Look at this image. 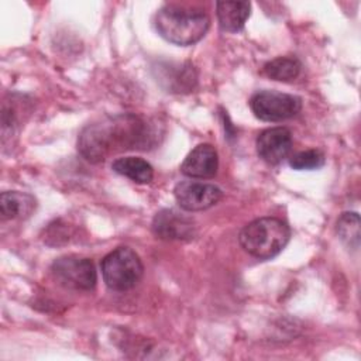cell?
I'll list each match as a JSON object with an SVG mask.
<instances>
[{
    "mask_svg": "<svg viewBox=\"0 0 361 361\" xmlns=\"http://www.w3.org/2000/svg\"><path fill=\"white\" fill-rule=\"evenodd\" d=\"M51 272L58 283L76 290H90L94 288L97 274L89 258L79 255H63L51 265Z\"/></svg>",
    "mask_w": 361,
    "mask_h": 361,
    "instance_id": "obj_6",
    "label": "cell"
},
{
    "mask_svg": "<svg viewBox=\"0 0 361 361\" xmlns=\"http://www.w3.org/2000/svg\"><path fill=\"white\" fill-rule=\"evenodd\" d=\"M290 230L285 221L276 217H261L248 223L238 235L245 252L258 259L276 257L288 244Z\"/></svg>",
    "mask_w": 361,
    "mask_h": 361,
    "instance_id": "obj_3",
    "label": "cell"
},
{
    "mask_svg": "<svg viewBox=\"0 0 361 361\" xmlns=\"http://www.w3.org/2000/svg\"><path fill=\"white\" fill-rule=\"evenodd\" d=\"M152 233L166 241H188L196 235L195 220L175 209H162L152 219Z\"/></svg>",
    "mask_w": 361,
    "mask_h": 361,
    "instance_id": "obj_8",
    "label": "cell"
},
{
    "mask_svg": "<svg viewBox=\"0 0 361 361\" xmlns=\"http://www.w3.org/2000/svg\"><path fill=\"white\" fill-rule=\"evenodd\" d=\"M152 131L145 120L126 113L103 117L87 124L78 138L79 154L92 164L110 155L131 149H147L152 144Z\"/></svg>",
    "mask_w": 361,
    "mask_h": 361,
    "instance_id": "obj_1",
    "label": "cell"
},
{
    "mask_svg": "<svg viewBox=\"0 0 361 361\" xmlns=\"http://www.w3.org/2000/svg\"><path fill=\"white\" fill-rule=\"evenodd\" d=\"M157 80L166 92L188 93L196 87L197 73L192 63H158L155 68Z\"/></svg>",
    "mask_w": 361,
    "mask_h": 361,
    "instance_id": "obj_10",
    "label": "cell"
},
{
    "mask_svg": "<svg viewBox=\"0 0 361 361\" xmlns=\"http://www.w3.org/2000/svg\"><path fill=\"white\" fill-rule=\"evenodd\" d=\"M111 169L135 183H149L154 178L152 165L140 157H120L111 164Z\"/></svg>",
    "mask_w": 361,
    "mask_h": 361,
    "instance_id": "obj_14",
    "label": "cell"
},
{
    "mask_svg": "<svg viewBox=\"0 0 361 361\" xmlns=\"http://www.w3.org/2000/svg\"><path fill=\"white\" fill-rule=\"evenodd\" d=\"M154 27L165 41L188 47L206 35L210 18L202 8L166 4L155 13Z\"/></svg>",
    "mask_w": 361,
    "mask_h": 361,
    "instance_id": "obj_2",
    "label": "cell"
},
{
    "mask_svg": "<svg viewBox=\"0 0 361 361\" xmlns=\"http://www.w3.org/2000/svg\"><path fill=\"white\" fill-rule=\"evenodd\" d=\"M37 207V200L32 195L18 190H7L0 195V213L3 219H27Z\"/></svg>",
    "mask_w": 361,
    "mask_h": 361,
    "instance_id": "obj_12",
    "label": "cell"
},
{
    "mask_svg": "<svg viewBox=\"0 0 361 361\" xmlns=\"http://www.w3.org/2000/svg\"><path fill=\"white\" fill-rule=\"evenodd\" d=\"M338 238L348 247L357 250L360 247V216L355 212L343 213L336 226Z\"/></svg>",
    "mask_w": 361,
    "mask_h": 361,
    "instance_id": "obj_16",
    "label": "cell"
},
{
    "mask_svg": "<svg viewBox=\"0 0 361 361\" xmlns=\"http://www.w3.org/2000/svg\"><path fill=\"white\" fill-rule=\"evenodd\" d=\"M292 133L286 127H271L261 131L257 137V154L269 164L278 165L292 151Z\"/></svg>",
    "mask_w": 361,
    "mask_h": 361,
    "instance_id": "obj_9",
    "label": "cell"
},
{
    "mask_svg": "<svg viewBox=\"0 0 361 361\" xmlns=\"http://www.w3.org/2000/svg\"><path fill=\"white\" fill-rule=\"evenodd\" d=\"M219 155L212 144L196 145L183 159L180 172L193 179H210L217 173Z\"/></svg>",
    "mask_w": 361,
    "mask_h": 361,
    "instance_id": "obj_11",
    "label": "cell"
},
{
    "mask_svg": "<svg viewBox=\"0 0 361 361\" xmlns=\"http://www.w3.org/2000/svg\"><path fill=\"white\" fill-rule=\"evenodd\" d=\"M100 269L106 286L113 290L134 288L144 274V265L138 254L130 247H117L109 252L102 259Z\"/></svg>",
    "mask_w": 361,
    "mask_h": 361,
    "instance_id": "obj_4",
    "label": "cell"
},
{
    "mask_svg": "<svg viewBox=\"0 0 361 361\" xmlns=\"http://www.w3.org/2000/svg\"><path fill=\"white\" fill-rule=\"evenodd\" d=\"M173 196L185 212H202L214 206L223 196L219 186L197 180H180L173 188Z\"/></svg>",
    "mask_w": 361,
    "mask_h": 361,
    "instance_id": "obj_7",
    "label": "cell"
},
{
    "mask_svg": "<svg viewBox=\"0 0 361 361\" xmlns=\"http://www.w3.org/2000/svg\"><path fill=\"white\" fill-rule=\"evenodd\" d=\"M251 13V4L248 1H217L216 14L219 25L223 31L237 32L243 30L247 18Z\"/></svg>",
    "mask_w": 361,
    "mask_h": 361,
    "instance_id": "obj_13",
    "label": "cell"
},
{
    "mask_svg": "<svg viewBox=\"0 0 361 361\" xmlns=\"http://www.w3.org/2000/svg\"><path fill=\"white\" fill-rule=\"evenodd\" d=\"M302 71V63L295 56H278L267 62L262 68L265 76L279 82L295 80Z\"/></svg>",
    "mask_w": 361,
    "mask_h": 361,
    "instance_id": "obj_15",
    "label": "cell"
},
{
    "mask_svg": "<svg viewBox=\"0 0 361 361\" xmlns=\"http://www.w3.org/2000/svg\"><path fill=\"white\" fill-rule=\"evenodd\" d=\"M324 154L319 149L300 151L290 157L289 165L296 171H312L324 165Z\"/></svg>",
    "mask_w": 361,
    "mask_h": 361,
    "instance_id": "obj_17",
    "label": "cell"
},
{
    "mask_svg": "<svg viewBox=\"0 0 361 361\" xmlns=\"http://www.w3.org/2000/svg\"><path fill=\"white\" fill-rule=\"evenodd\" d=\"M250 107L262 121H282L302 110V99L276 90H261L251 96Z\"/></svg>",
    "mask_w": 361,
    "mask_h": 361,
    "instance_id": "obj_5",
    "label": "cell"
}]
</instances>
